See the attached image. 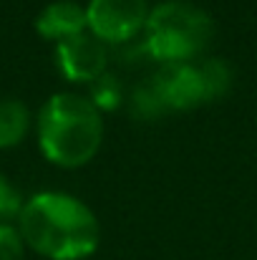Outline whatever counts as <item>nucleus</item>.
I'll use <instances>...</instances> for the list:
<instances>
[{"label":"nucleus","mask_w":257,"mask_h":260,"mask_svg":"<svg viewBox=\"0 0 257 260\" xmlns=\"http://www.w3.org/2000/svg\"><path fill=\"white\" fill-rule=\"evenodd\" d=\"M20 238L51 260H81L98 248V220L81 200L63 192L33 194L20 215Z\"/></svg>","instance_id":"nucleus-1"},{"label":"nucleus","mask_w":257,"mask_h":260,"mask_svg":"<svg viewBox=\"0 0 257 260\" xmlns=\"http://www.w3.org/2000/svg\"><path fill=\"white\" fill-rule=\"evenodd\" d=\"M101 137V111L81 93H53L38 114V144L43 154L61 167L86 165L98 152Z\"/></svg>","instance_id":"nucleus-2"},{"label":"nucleus","mask_w":257,"mask_h":260,"mask_svg":"<svg viewBox=\"0 0 257 260\" xmlns=\"http://www.w3.org/2000/svg\"><path fill=\"white\" fill-rule=\"evenodd\" d=\"M212 38V18L189 0H164L149 10L144 25V46L154 58L187 61L197 56Z\"/></svg>","instance_id":"nucleus-3"},{"label":"nucleus","mask_w":257,"mask_h":260,"mask_svg":"<svg viewBox=\"0 0 257 260\" xmlns=\"http://www.w3.org/2000/svg\"><path fill=\"white\" fill-rule=\"evenodd\" d=\"M152 84L167 109H189L225 93L230 86V69L225 61L217 58H207L199 63L171 61L154 74Z\"/></svg>","instance_id":"nucleus-4"},{"label":"nucleus","mask_w":257,"mask_h":260,"mask_svg":"<svg viewBox=\"0 0 257 260\" xmlns=\"http://www.w3.org/2000/svg\"><path fill=\"white\" fill-rule=\"evenodd\" d=\"M149 18L146 0H88L86 20L91 33L103 43H124L134 38Z\"/></svg>","instance_id":"nucleus-5"},{"label":"nucleus","mask_w":257,"mask_h":260,"mask_svg":"<svg viewBox=\"0 0 257 260\" xmlns=\"http://www.w3.org/2000/svg\"><path fill=\"white\" fill-rule=\"evenodd\" d=\"M56 61L66 79L71 81H96L106 71V46L93 33H79L71 38L58 41L56 46Z\"/></svg>","instance_id":"nucleus-6"},{"label":"nucleus","mask_w":257,"mask_h":260,"mask_svg":"<svg viewBox=\"0 0 257 260\" xmlns=\"http://www.w3.org/2000/svg\"><path fill=\"white\" fill-rule=\"evenodd\" d=\"M86 28H88L86 8H81L74 0H53L35 18V30L43 38H53V41H63V38L79 36V33H84Z\"/></svg>","instance_id":"nucleus-7"},{"label":"nucleus","mask_w":257,"mask_h":260,"mask_svg":"<svg viewBox=\"0 0 257 260\" xmlns=\"http://www.w3.org/2000/svg\"><path fill=\"white\" fill-rule=\"evenodd\" d=\"M30 126L28 106L18 99H0V149L15 147Z\"/></svg>","instance_id":"nucleus-8"},{"label":"nucleus","mask_w":257,"mask_h":260,"mask_svg":"<svg viewBox=\"0 0 257 260\" xmlns=\"http://www.w3.org/2000/svg\"><path fill=\"white\" fill-rule=\"evenodd\" d=\"M91 101L96 104V109H114L121 101V84L116 76L111 74H101L96 81H91Z\"/></svg>","instance_id":"nucleus-9"},{"label":"nucleus","mask_w":257,"mask_h":260,"mask_svg":"<svg viewBox=\"0 0 257 260\" xmlns=\"http://www.w3.org/2000/svg\"><path fill=\"white\" fill-rule=\"evenodd\" d=\"M167 106L162 104V99H159V93H157V88H154L152 81L141 84L134 91V114H139V116H157Z\"/></svg>","instance_id":"nucleus-10"},{"label":"nucleus","mask_w":257,"mask_h":260,"mask_svg":"<svg viewBox=\"0 0 257 260\" xmlns=\"http://www.w3.org/2000/svg\"><path fill=\"white\" fill-rule=\"evenodd\" d=\"M23 205L25 202L20 200V192L13 187V182L5 174H0V220H8V217L20 215Z\"/></svg>","instance_id":"nucleus-11"},{"label":"nucleus","mask_w":257,"mask_h":260,"mask_svg":"<svg viewBox=\"0 0 257 260\" xmlns=\"http://www.w3.org/2000/svg\"><path fill=\"white\" fill-rule=\"evenodd\" d=\"M0 260H23V238L5 222H0Z\"/></svg>","instance_id":"nucleus-12"}]
</instances>
